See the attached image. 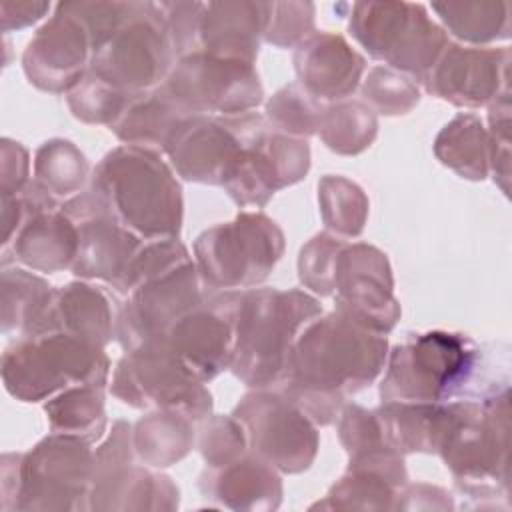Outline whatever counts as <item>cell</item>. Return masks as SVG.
Returning <instances> with one entry per match:
<instances>
[{"label":"cell","mask_w":512,"mask_h":512,"mask_svg":"<svg viewBox=\"0 0 512 512\" xmlns=\"http://www.w3.org/2000/svg\"><path fill=\"white\" fill-rule=\"evenodd\" d=\"M386 350L384 334L340 312L312 320L294 342L280 394L314 424H330L346 394L374 382Z\"/></svg>","instance_id":"1"},{"label":"cell","mask_w":512,"mask_h":512,"mask_svg":"<svg viewBox=\"0 0 512 512\" xmlns=\"http://www.w3.org/2000/svg\"><path fill=\"white\" fill-rule=\"evenodd\" d=\"M90 190L106 212L138 238H178L182 190L158 152L118 146L96 166Z\"/></svg>","instance_id":"2"},{"label":"cell","mask_w":512,"mask_h":512,"mask_svg":"<svg viewBox=\"0 0 512 512\" xmlns=\"http://www.w3.org/2000/svg\"><path fill=\"white\" fill-rule=\"evenodd\" d=\"M320 312L318 300L302 290L240 292L232 372L254 388L280 384L296 338Z\"/></svg>","instance_id":"3"},{"label":"cell","mask_w":512,"mask_h":512,"mask_svg":"<svg viewBox=\"0 0 512 512\" xmlns=\"http://www.w3.org/2000/svg\"><path fill=\"white\" fill-rule=\"evenodd\" d=\"M482 352L462 334L426 332L396 346L380 386L382 402H442L472 382Z\"/></svg>","instance_id":"4"},{"label":"cell","mask_w":512,"mask_h":512,"mask_svg":"<svg viewBox=\"0 0 512 512\" xmlns=\"http://www.w3.org/2000/svg\"><path fill=\"white\" fill-rule=\"evenodd\" d=\"M108 366L100 346L66 332H42L6 350L2 380L18 400L38 402L68 386L104 388Z\"/></svg>","instance_id":"5"},{"label":"cell","mask_w":512,"mask_h":512,"mask_svg":"<svg viewBox=\"0 0 512 512\" xmlns=\"http://www.w3.org/2000/svg\"><path fill=\"white\" fill-rule=\"evenodd\" d=\"M178 52L158 2H130L124 20L92 50L94 76L138 96L166 82Z\"/></svg>","instance_id":"6"},{"label":"cell","mask_w":512,"mask_h":512,"mask_svg":"<svg viewBox=\"0 0 512 512\" xmlns=\"http://www.w3.org/2000/svg\"><path fill=\"white\" fill-rule=\"evenodd\" d=\"M508 388L486 394L480 402L448 404L450 418L438 448L446 466L468 490L508 484Z\"/></svg>","instance_id":"7"},{"label":"cell","mask_w":512,"mask_h":512,"mask_svg":"<svg viewBox=\"0 0 512 512\" xmlns=\"http://www.w3.org/2000/svg\"><path fill=\"white\" fill-rule=\"evenodd\" d=\"M350 34L372 58L418 82H424L450 42L426 6L414 2H356L350 6Z\"/></svg>","instance_id":"8"},{"label":"cell","mask_w":512,"mask_h":512,"mask_svg":"<svg viewBox=\"0 0 512 512\" xmlns=\"http://www.w3.org/2000/svg\"><path fill=\"white\" fill-rule=\"evenodd\" d=\"M284 252V234L260 212L202 232L194 244L196 270L210 288H250L268 278Z\"/></svg>","instance_id":"9"},{"label":"cell","mask_w":512,"mask_h":512,"mask_svg":"<svg viewBox=\"0 0 512 512\" xmlns=\"http://www.w3.org/2000/svg\"><path fill=\"white\" fill-rule=\"evenodd\" d=\"M172 352L166 338L126 352L112 378V392L136 408L172 410L200 420L210 414V392Z\"/></svg>","instance_id":"10"},{"label":"cell","mask_w":512,"mask_h":512,"mask_svg":"<svg viewBox=\"0 0 512 512\" xmlns=\"http://www.w3.org/2000/svg\"><path fill=\"white\" fill-rule=\"evenodd\" d=\"M162 88L192 114L238 116L262 102L254 62L204 50L180 56Z\"/></svg>","instance_id":"11"},{"label":"cell","mask_w":512,"mask_h":512,"mask_svg":"<svg viewBox=\"0 0 512 512\" xmlns=\"http://www.w3.org/2000/svg\"><path fill=\"white\" fill-rule=\"evenodd\" d=\"M310 148L304 140L276 132L266 118L252 114L244 148L224 188L240 206H264L276 190L306 176Z\"/></svg>","instance_id":"12"},{"label":"cell","mask_w":512,"mask_h":512,"mask_svg":"<svg viewBox=\"0 0 512 512\" xmlns=\"http://www.w3.org/2000/svg\"><path fill=\"white\" fill-rule=\"evenodd\" d=\"M92 468L86 440L54 432L16 456V496L28 498L30 508H76L78 498L88 496Z\"/></svg>","instance_id":"13"},{"label":"cell","mask_w":512,"mask_h":512,"mask_svg":"<svg viewBox=\"0 0 512 512\" xmlns=\"http://www.w3.org/2000/svg\"><path fill=\"white\" fill-rule=\"evenodd\" d=\"M244 428L248 448L282 472L306 470L318 448L314 422L286 396L254 392L232 414Z\"/></svg>","instance_id":"14"},{"label":"cell","mask_w":512,"mask_h":512,"mask_svg":"<svg viewBox=\"0 0 512 512\" xmlns=\"http://www.w3.org/2000/svg\"><path fill=\"white\" fill-rule=\"evenodd\" d=\"M200 276L190 256L142 278L130 292L118 316L116 332L128 350L164 338L170 326L204 302Z\"/></svg>","instance_id":"15"},{"label":"cell","mask_w":512,"mask_h":512,"mask_svg":"<svg viewBox=\"0 0 512 512\" xmlns=\"http://www.w3.org/2000/svg\"><path fill=\"white\" fill-rule=\"evenodd\" d=\"M392 288V270L384 252L368 244H342L332 276L336 312L386 334L400 316Z\"/></svg>","instance_id":"16"},{"label":"cell","mask_w":512,"mask_h":512,"mask_svg":"<svg viewBox=\"0 0 512 512\" xmlns=\"http://www.w3.org/2000/svg\"><path fill=\"white\" fill-rule=\"evenodd\" d=\"M252 114L224 118L192 114L174 128L164 152L182 178L224 186L244 148Z\"/></svg>","instance_id":"17"},{"label":"cell","mask_w":512,"mask_h":512,"mask_svg":"<svg viewBox=\"0 0 512 512\" xmlns=\"http://www.w3.org/2000/svg\"><path fill=\"white\" fill-rule=\"evenodd\" d=\"M236 300L238 292L208 298L178 318L164 336L172 352L200 382L212 380L232 364Z\"/></svg>","instance_id":"18"},{"label":"cell","mask_w":512,"mask_h":512,"mask_svg":"<svg viewBox=\"0 0 512 512\" xmlns=\"http://www.w3.org/2000/svg\"><path fill=\"white\" fill-rule=\"evenodd\" d=\"M508 68V48H480L448 42L422 84L430 94L442 100L456 106L478 108L510 92Z\"/></svg>","instance_id":"19"},{"label":"cell","mask_w":512,"mask_h":512,"mask_svg":"<svg viewBox=\"0 0 512 512\" xmlns=\"http://www.w3.org/2000/svg\"><path fill=\"white\" fill-rule=\"evenodd\" d=\"M90 58L88 30L60 2L54 16L28 42L22 64L34 86L48 92H70L86 76Z\"/></svg>","instance_id":"20"},{"label":"cell","mask_w":512,"mask_h":512,"mask_svg":"<svg viewBox=\"0 0 512 512\" xmlns=\"http://www.w3.org/2000/svg\"><path fill=\"white\" fill-rule=\"evenodd\" d=\"M64 212L76 222L78 252L72 272L82 278H102L116 284L142 246V238L118 224L92 190L66 202Z\"/></svg>","instance_id":"21"},{"label":"cell","mask_w":512,"mask_h":512,"mask_svg":"<svg viewBox=\"0 0 512 512\" xmlns=\"http://www.w3.org/2000/svg\"><path fill=\"white\" fill-rule=\"evenodd\" d=\"M18 194L24 220L12 244L16 260L42 272L72 266L78 252L76 222L36 182H28Z\"/></svg>","instance_id":"22"},{"label":"cell","mask_w":512,"mask_h":512,"mask_svg":"<svg viewBox=\"0 0 512 512\" xmlns=\"http://www.w3.org/2000/svg\"><path fill=\"white\" fill-rule=\"evenodd\" d=\"M364 58L334 32H312L294 52L298 84L318 102H342L358 86Z\"/></svg>","instance_id":"23"},{"label":"cell","mask_w":512,"mask_h":512,"mask_svg":"<svg viewBox=\"0 0 512 512\" xmlns=\"http://www.w3.org/2000/svg\"><path fill=\"white\" fill-rule=\"evenodd\" d=\"M270 2H208L204 4L198 50L254 62L266 32Z\"/></svg>","instance_id":"24"},{"label":"cell","mask_w":512,"mask_h":512,"mask_svg":"<svg viewBox=\"0 0 512 512\" xmlns=\"http://www.w3.org/2000/svg\"><path fill=\"white\" fill-rule=\"evenodd\" d=\"M42 332H66L104 348L114 336L110 302L100 290L80 282L52 290L42 318L28 336Z\"/></svg>","instance_id":"25"},{"label":"cell","mask_w":512,"mask_h":512,"mask_svg":"<svg viewBox=\"0 0 512 512\" xmlns=\"http://www.w3.org/2000/svg\"><path fill=\"white\" fill-rule=\"evenodd\" d=\"M202 482H208L206 492L232 508H274L282 494L274 468L258 456L214 466L202 476Z\"/></svg>","instance_id":"26"},{"label":"cell","mask_w":512,"mask_h":512,"mask_svg":"<svg viewBox=\"0 0 512 512\" xmlns=\"http://www.w3.org/2000/svg\"><path fill=\"white\" fill-rule=\"evenodd\" d=\"M188 116H192V112L180 106L160 86L136 96L110 130L128 146L164 152L170 134Z\"/></svg>","instance_id":"27"},{"label":"cell","mask_w":512,"mask_h":512,"mask_svg":"<svg viewBox=\"0 0 512 512\" xmlns=\"http://www.w3.org/2000/svg\"><path fill=\"white\" fill-rule=\"evenodd\" d=\"M434 152L462 178L484 180L490 172V136L474 114H460L442 128Z\"/></svg>","instance_id":"28"},{"label":"cell","mask_w":512,"mask_h":512,"mask_svg":"<svg viewBox=\"0 0 512 512\" xmlns=\"http://www.w3.org/2000/svg\"><path fill=\"white\" fill-rule=\"evenodd\" d=\"M194 442L192 420L180 412L158 410L138 420L132 430V446L142 462L170 466L184 458Z\"/></svg>","instance_id":"29"},{"label":"cell","mask_w":512,"mask_h":512,"mask_svg":"<svg viewBox=\"0 0 512 512\" xmlns=\"http://www.w3.org/2000/svg\"><path fill=\"white\" fill-rule=\"evenodd\" d=\"M430 8L456 38L468 44L508 40L510 36L508 2H432Z\"/></svg>","instance_id":"30"},{"label":"cell","mask_w":512,"mask_h":512,"mask_svg":"<svg viewBox=\"0 0 512 512\" xmlns=\"http://www.w3.org/2000/svg\"><path fill=\"white\" fill-rule=\"evenodd\" d=\"M46 414L52 432L94 442L102 436L106 424L102 388L70 386L46 404Z\"/></svg>","instance_id":"31"},{"label":"cell","mask_w":512,"mask_h":512,"mask_svg":"<svg viewBox=\"0 0 512 512\" xmlns=\"http://www.w3.org/2000/svg\"><path fill=\"white\" fill-rule=\"evenodd\" d=\"M378 122L374 110L356 100H342L324 108L318 134L338 154H358L376 138Z\"/></svg>","instance_id":"32"},{"label":"cell","mask_w":512,"mask_h":512,"mask_svg":"<svg viewBox=\"0 0 512 512\" xmlns=\"http://www.w3.org/2000/svg\"><path fill=\"white\" fill-rule=\"evenodd\" d=\"M52 290L50 286L26 272V270H4L2 272V328L4 332L16 328L22 336H28L38 320L42 318Z\"/></svg>","instance_id":"33"},{"label":"cell","mask_w":512,"mask_h":512,"mask_svg":"<svg viewBox=\"0 0 512 512\" xmlns=\"http://www.w3.org/2000/svg\"><path fill=\"white\" fill-rule=\"evenodd\" d=\"M36 184H40L50 196H68L80 190L88 174V162L84 154L68 140L44 142L34 160Z\"/></svg>","instance_id":"34"},{"label":"cell","mask_w":512,"mask_h":512,"mask_svg":"<svg viewBox=\"0 0 512 512\" xmlns=\"http://www.w3.org/2000/svg\"><path fill=\"white\" fill-rule=\"evenodd\" d=\"M318 200L324 224L342 236H358L368 216L362 188L342 176H324L318 182Z\"/></svg>","instance_id":"35"},{"label":"cell","mask_w":512,"mask_h":512,"mask_svg":"<svg viewBox=\"0 0 512 512\" xmlns=\"http://www.w3.org/2000/svg\"><path fill=\"white\" fill-rule=\"evenodd\" d=\"M322 102L312 98L300 84H290L278 90L266 104V120L276 132L288 136H310L318 132Z\"/></svg>","instance_id":"36"},{"label":"cell","mask_w":512,"mask_h":512,"mask_svg":"<svg viewBox=\"0 0 512 512\" xmlns=\"http://www.w3.org/2000/svg\"><path fill=\"white\" fill-rule=\"evenodd\" d=\"M134 98L136 96L110 86L92 72H86V76L68 92V104L76 118L88 124L108 126L120 118V114Z\"/></svg>","instance_id":"37"},{"label":"cell","mask_w":512,"mask_h":512,"mask_svg":"<svg viewBox=\"0 0 512 512\" xmlns=\"http://www.w3.org/2000/svg\"><path fill=\"white\" fill-rule=\"evenodd\" d=\"M362 94L372 110L388 116L406 114L420 100V90L414 82H410L400 72L382 66L370 70L368 78L364 80Z\"/></svg>","instance_id":"38"},{"label":"cell","mask_w":512,"mask_h":512,"mask_svg":"<svg viewBox=\"0 0 512 512\" xmlns=\"http://www.w3.org/2000/svg\"><path fill=\"white\" fill-rule=\"evenodd\" d=\"M344 240L336 238L328 232L314 236L302 250L298 260L300 280L304 286L314 290L316 294L330 296L332 294V276L336 256L342 248Z\"/></svg>","instance_id":"39"},{"label":"cell","mask_w":512,"mask_h":512,"mask_svg":"<svg viewBox=\"0 0 512 512\" xmlns=\"http://www.w3.org/2000/svg\"><path fill=\"white\" fill-rule=\"evenodd\" d=\"M314 32V4L312 2H270L268 24L264 40L286 48L298 46Z\"/></svg>","instance_id":"40"},{"label":"cell","mask_w":512,"mask_h":512,"mask_svg":"<svg viewBox=\"0 0 512 512\" xmlns=\"http://www.w3.org/2000/svg\"><path fill=\"white\" fill-rule=\"evenodd\" d=\"M248 448L242 424L232 416L212 418L200 436V450L210 468L234 462Z\"/></svg>","instance_id":"41"},{"label":"cell","mask_w":512,"mask_h":512,"mask_svg":"<svg viewBox=\"0 0 512 512\" xmlns=\"http://www.w3.org/2000/svg\"><path fill=\"white\" fill-rule=\"evenodd\" d=\"M48 10H50L48 2H10V0H4L0 4L2 30L8 32L12 28L28 26V24L40 20Z\"/></svg>","instance_id":"42"}]
</instances>
